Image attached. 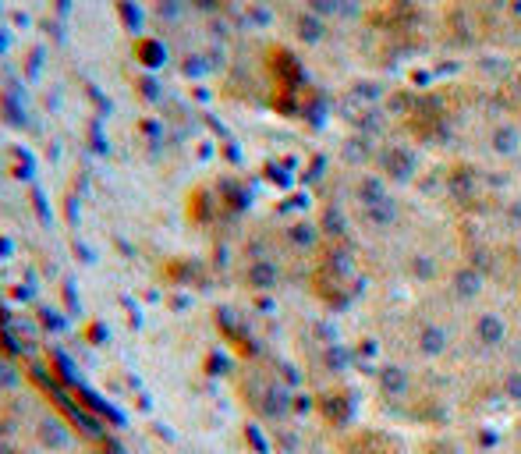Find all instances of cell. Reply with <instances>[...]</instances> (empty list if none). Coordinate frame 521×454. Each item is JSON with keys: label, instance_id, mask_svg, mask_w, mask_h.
I'll use <instances>...</instances> for the list:
<instances>
[{"label": "cell", "instance_id": "obj_1", "mask_svg": "<svg viewBox=\"0 0 521 454\" xmlns=\"http://www.w3.org/2000/svg\"><path fill=\"white\" fill-rule=\"evenodd\" d=\"M380 167H383V174H387L390 181H412L415 178V153L401 146V142L383 146Z\"/></svg>", "mask_w": 521, "mask_h": 454}, {"label": "cell", "instance_id": "obj_2", "mask_svg": "<svg viewBox=\"0 0 521 454\" xmlns=\"http://www.w3.org/2000/svg\"><path fill=\"white\" fill-rule=\"evenodd\" d=\"M475 337H479V345L497 348L500 341L507 337V323L500 320L497 313H483L479 316V323H475Z\"/></svg>", "mask_w": 521, "mask_h": 454}, {"label": "cell", "instance_id": "obj_3", "mask_svg": "<svg viewBox=\"0 0 521 454\" xmlns=\"http://www.w3.org/2000/svg\"><path fill=\"white\" fill-rule=\"evenodd\" d=\"M483 270L479 267H461L458 274H454V291H458L461 298H475V295H483Z\"/></svg>", "mask_w": 521, "mask_h": 454}, {"label": "cell", "instance_id": "obj_4", "mask_svg": "<svg viewBox=\"0 0 521 454\" xmlns=\"http://www.w3.org/2000/svg\"><path fill=\"white\" fill-rule=\"evenodd\" d=\"M518 146H521L518 128L500 125V128H493V132H490V149H493V153H500V157H511V153H518Z\"/></svg>", "mask_w": 521, "mask_h": 454}, {"label": "cell", "instance_id": "obj_5", "mask_svg": "<svg viewBox=\"0 0 521 454\" xmlns=\"http://www.w3.org/2000/svg\"><path fill=\"white\" fill-rule=\"evenodd\" d=\"M397 213H401V210H397V203L387 196V199H380L376 206H369V210H366V220H369L373 227H380V231H387V227L397 224Z\"/></svg>", "mask_w": 521, "mask_h": 454}, {"label": "cell", "instance_id": "obj_6", "mask_svg": "<svg viewBox=\"0 0 521 454\" xmlns=\"http://www.w3.org/2000/svg\"><path fill=\"white\" fill-rule=\"evenodd\" d=\"M358 199H362V210L376 206L380 199H387V188H383L380 178H362L358 181Z\"/></svg>", "mask_w": 521, "mask_h": 454}, {"label": "cell", "instance_id": "obj_7", "mask_svg": "<svg viewBox=\"0 0 521 454\" xmlns=\"http://www.w3.org/2000/svg\"><path fill=\"white\" fill-rule=\"evenodd\" d=\"M380 384H383V391H387V394H401V391H405V387H408L405 369H401V366H383Z\"/></svg>", "mask_w": 521, "mask_h": 454}, {"label": "cell", "instance_id": "obj_8", "mask_svg": "<svg viewBox=\"0 0 521 454\" xmlns=\"http://www.w3.org/2000/svg\"><path fill=\"white\" fill-rule=\"evenodd\" d=\"M447 348V334L440 327H426L422 330V352L426 355H440Z\"/></svg>", "mask_w": 521, "mask_h": 454}, {"label": "cell", "instance_id": "obj_9", "mask_svg": "<svg viewBox=\"0 0 521 454\" xmlns=\"http://www.w3.org/2000/svg\"><path fill=\"white\" fill-rule=\"evenodd\" d=\"M412 267H415V277H419V281H429V277H436V263L429 256H415Z\"/></svg>", "mask_w": 521, "mask_h": 454}, {"label": "cell", "instance_id": "obj_10", "mask_svg": "<svg viewBox=\"0 0 521 454\" xmlns=\"http://www.w3.org/2000/svg\"><path fill=\"white\" fill-rule=\"evenodd\" d=\"M511 391L521 394V376H514V380H511Z\"/></svg>", "mask_w": 521, "mask_h": 454}]
</instances>
